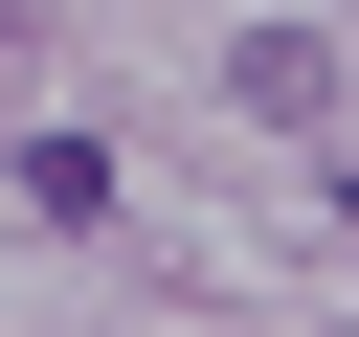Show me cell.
Returning a JSON list of instances; mask_svg holds the SVG:
<instances>
[{"mask_svg": "<svg viewBox=\"0 0 359 337\" xmlns=\"http://www.w3.org/2000/svg\"><path fill=\"white\" fill-rule=\"evenodd\" d=\"M0 22H22V0H0Z\"/></svg>", "mask_w": 359, "mask_h": 337, "instance_id": "cell-1", "label": "cell"}]
</instances>
